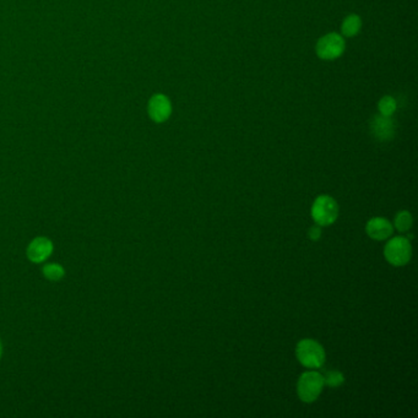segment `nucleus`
I'll use <instances>...</instances> for the list:
<instances>
[{"label":"nucleus","mask_w":418,"mask_h":418,"mask_svg":"<svg viewBox=\"0 0 418 418\" xmlns=\"http://www.w3.org/2000/svg\"><path fill=\"white\" fill-rule=\"evenodd\" d=\"M296 356L300 361V365L311 369H318L320 367H323L326 357L324 348L319 342L311 339H304L298 342L296 348Z\"/></svg>","instance_id":"obj_1"},{"label":"nucleus","mask_w":418,"mask_h":418,"mask_svg":"<svg viewBox=\"0 0 418 418\" xmlns=\"http://www.w3.org/2000/svg\"><path fill=\"white\" fill-rule=\"evenodd\" d=\"M324 377L319 371H304L297 383V394L303 402L311 404L318 399L324 389Z\"/></svg>","instance_id":"obj_2"},{"label":"nucleus","mask_w":418,"mask_h":418,"mask_svg":"<svg viewBox=\"0 0 418 418\" xmlns=\"http://www.w3.org/2000/svg\"><path fill=\"white\" fill-rule=\"evenodd\" d=\"M346 42L345 38L337 32H330L319 38L315 46V53L319 60H335L345 53Z\"/></svg>","instance_id":"obj_3"},{"label":"nucleus","mask_w":418,"mask_h":418,"mask_svg":"<svg viewBox=\"0 0 418 418\" xmlns=\"http://www.w3.org/2000/svg\"><path fill=\"white\" fill-rule=\"evenodd\" d=\"M312 218L320 227L334 224L339 218V205L335 199L329 195L318 196L313 203Z\"/></svg>","instance_id":"obj_4"},{"label":"nucleus","mask_w":418,"mask_h":418,"mask_svg":"<svg viewBox=\"0 0 418 418\" xmlns=\"http://www.w3.org/2000/svg\"><path fill=\"white\" fill-rule=\"evenodd\" d=\"M384 255L391 265H406L413 257V247L410 239L405 237H395L390 239L384 248Z\"/></svg>","instance_id":"obj_5"},{"label":"nucleus","mask_w":418,"mask_h":418,"mask_svg":"<svg viewBox=\"0 0 418 418\" xmlns=\"http://www.w3.org/2000/svg\"><path fill=\"white\" fill-rule=\"evenodd\" d=\"M173 107L168 96L155 94L150 97L148 103V114L155 123H165L171 118Z\"/></svg>","instance_id":"obj_6"},{"label":"nucleus","mask_w":418,"mask_h":418,"mask_svg":"<svg viewBox=\"0 0 418 418\" xmlns=\"http://www.w3.org/2000/svg\"><path fill=\"white\" fill-rule=\"evenodd\" d=\"M54 246L47 237H37L26 249V255L32 263L41 264L53 254Z\"/></svg>","instance_id":"obj_7"},{"label":"nucleus","mask_w":418,"mask_h":418,"mask_svg":"<svg viewBox=\"0 0 418 418\" xmlns=\"http://www.w3.org/2000/svg\"><path fill=\"white\" fill-rule=\"evenodd\" d=\"M371 131L379 142H390L395 136V123L391 117L376 114L371 120Z\"/></svg>","instance_id":"obj_8"},{"label":"nucleus","mask_w":418,"mask_h":418,"mask_svg":"<svg viewBox=\"0 0 418 418\" xmlns=\"http://www.w3.org/2000/svg\"><path fill=\"white\" fill-rule=\"evenodd\" d=\"M367 235L374 241H385L394 232V226L389 222L387 218H371L365 226Z\"/></svg>","instance_id":"obj_9"},{"label":"nucleus","mask_w":418,"mask_h":418,"mask_svg":"<svg viewBox=\"0 0 418 418\" xmlns=\"http://www.w3.org/2000/svg\"><path fill=\"white\" fill-rule=\"evenodd\" d=\"M362 30V18L357 14H350L343 18L341 24V36L352 38Z\"/></svg>","instance_id":"obj_10"},{"label":"nucleus","mask_w":418,"mask_h":418,"mask_svg":"<svg viewBox=\"0 0 418 418\" xmlns=\"http://www.w3.org/2000/svg\"><path fill=\"white\" fill-rule=\"evenodd\" d=\"M396 109H397V101L390 94L384 96L378 102L379 114H382L384 117H393V114L396 112Z\"/></svg>","instance_id":"obj_11"},{"label":"nucleus","mask_w":418,"mask_h":418,"mask_svg":"<svg viewBox=\"0 0 418 418\" xmlns=\"http://www.w3.org/2000/svg\"><path fill=\"white\" fill-rule=\"evenodd\" d=\"M413 224V215L408 211H400L395 216L394 226L399 232H408Z\"/></svg>","instance_id":"obj_12"},{"label":"nucleus","mask_w":418,"mask_h":418,"mask_svg":"<svg viewBox=\"0 0 418 418\" xmlns=\"http://www.w3.org/2000/svg\"><path fill=\"white\" fill-rule=\"evenodd\" d=\"M43 275L47 278L48 281H60L65 275V270L63 266L60 264H47V265L43 266Z\"/></svg>","instance_id":"obj_13"},{"label":"nucleus","mask_w":418,"mask_h":418,"mask_svg":"<svg viewBox=\"0 0 418 418\" xmlns=\"http://www.w3.org/2000/svg\"><path fill=\"white\" fill-rule=\"evenodd\" d=\"M323 377H324L325 385H328L330 388H339L345 382L343 374L339 371H328Z\"/></svg>","instance_id":"obj_14"},{"label":"nucleus","mask_w":418,"mask_h":418,"mask_svg":"<svg viewBox=\"0 0 418 418\" xmlns=\"http://www.w3.org/2000/svg\"><path fill=\"white\" fill-rule=\"evenodd\" d=\"M320 236H322V230H320V226H318V224L309 230V237L313 241H318Z\"/></svg>","instance_id":"obj_15"},{"label":"nucleus","mask_w":418,"mask_h":418,"mask_svg":"<svg viewBox=\"0 0 418 418\" xmlns=\"http://www.w3.org/2000/svg\"><path fill=\"white\" fill-rule=\"evenodd\" d=\"M1 354H3V346H1V342H0V357H1Z\"/></svg>","instance_id":"obj_16"}]
</instances>
